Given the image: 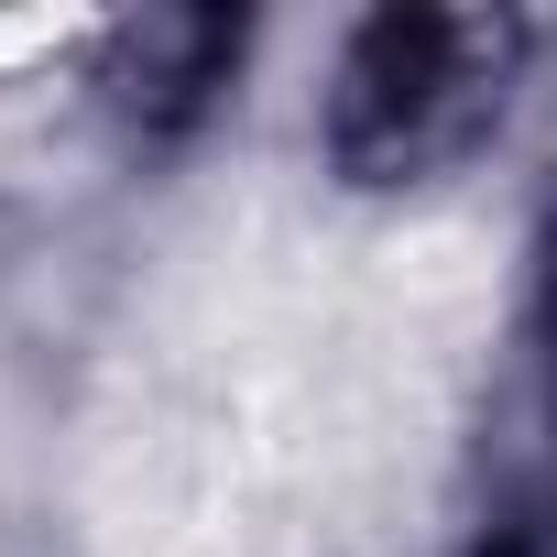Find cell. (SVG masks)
<instances>
[{
  "mask_svg": "<svg viewBox=\"0 0 557 557\" xmlns=\"http://www.w3.org/2000/svg\"><path fill=\"white\" fill-rule=\"evenodd\" d=\"M513 77V23L492 12H372L329 66V164L350 186H426L492 121Z\"/></svg>",
  "mask_w": 557,
  "mask_h": 557,
  "instance_id": "obj_1",
  "label": "cell"
},
{
  "mask_svg": "<svg viewBox=\"0 0 557 557\" xmlns=\"http://www.w3.org/2000/svg\"><path fill=\"white\" fill-rule=\"evenodd\" d=\"M459 557H557V208L535 230V296L513 339V383L492 394Z\"/></svg>",
  "mask_w": 557,
  "mask_h": 557,
  "instance_id": "obj_2",
  "label": "cell"
},
{
  "mask_svg": "<svg viewBox=\"0 0 557 557\" xmlns=\"http://www.w3.org/2000/svg\"><path fill=\"white\" fill-rule=\"evenodd\" d=\"M240 45H251L240 12H143V23L110 34L99 88H110V110H121L132 132H197L208 99L230 88Z\"/></svg>",
  "mask_w": 557,
  "mask_h": 557,
  "instance_id": "obj_3",
  "label": "cell"
}]
</instances>
